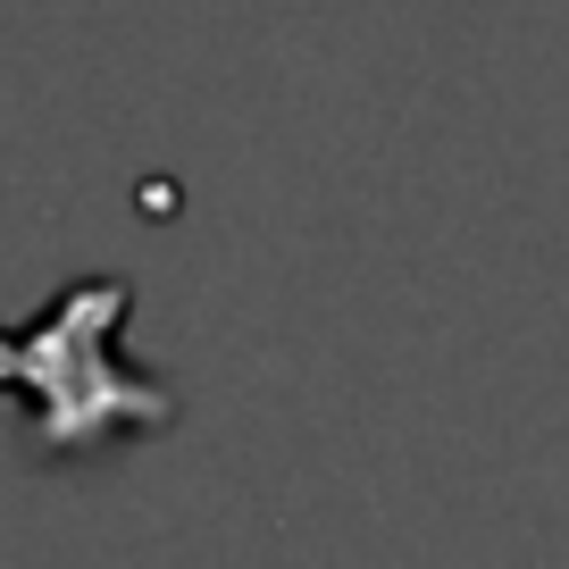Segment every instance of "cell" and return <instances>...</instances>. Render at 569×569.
Wrapping results in <instances>:
<instances>
[{"instance_id":"1","label":"cell","mask_w":569,"mask_h":569,"mask_svg":"<svg viewBox=\"0 0 569 569\" xmlns=\"http://www.w3.org/2000/svg\"><path fill=\"white\" fill-rule=\"evenodd\" d=\"M134 310L126 277H84L68 284L34 327H0V393L34 402V452L68 461L109 436H160L177 427V393L118 360V327Z\"/></svg>"}]
</instances>
